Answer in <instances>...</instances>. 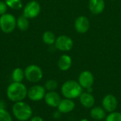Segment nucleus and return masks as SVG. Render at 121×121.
<instances>
[{
	"mask_svg": "<svg viewBox=\"0 0 121 121\" xmlns=\"http://www.w3.org/2000/svg\"><path fill=\"white\" fill-rule=\"evenodd\" d=\"M29 121H45L43 120V118H41L40 116H32L30 118V119L29 120Z\"/></svg>",
	"mask_w": 121,
	"mask_h": 121,
	"instance_id": "26",
	"label": "nucleus"
},
{
	"mask_svg": "<svg viewBox=\"0 0 121 121\" xmlns=\"http://www.w3.org/2000/svg\"><path fill=\"white\" fill-rule=\"evenodd\" d=\"M16 27L21 31H26L29 28L28 18L25 17L23 14L16 18Z\"/></svg>",
	"mask_w": 121,
	"mask_h": 121,
	"instance_id": "18",
	"label": "nucleus"
},
{
	"mask_svg": "<svg viewBox=\"0 0 121 121\" xmlns=\"http://www.w3.org/2000/svg\"><path fill=\"white\" fill-rule=\"evenodd\" d=\"M117 98L113 94H108L105 96L102 100V107L106 112L112 113L116 111L118 107Z\"/></svg>",
	"mask_w": 121,
	"mask_h": 121,
	"instance_id": "11",
	"label": "nucleus"
},
{
	"mask_svg": "<svg viewBox=\"0 0 121 121\" xmlns=\"http://www.w3.org/2000/svg\"><path fill=\"white\" fill-rule=\"evenodd\" d=\"M7 8H8V6H7L6 4L5 3V1H0V16L6 13Z\"/></svg>",
	"mask_w": 121,
	"mask_h": 121,
	"instance_id": "25",
	"label": "nucleus"
},
{
	"mask_svg": "<svg viewBox=\"0 0 121 121\" xmlns=\"http://www.w3.org/2000/svg\"><path fill=\"white\" fill-rule=\"evenodd\" d=\"M12 114L18 121H28L33 116V109L26 102H16L12 106Z\"/></svg>",
	"mask_w": 121,
	"mask_h": 121,
	"instance_id": "2",
	"label": "nucleus"
},
{
	"mask_svg": "<svg viewBox=\"0 0 121 121\" xmlns=\"http://www.w3.org/2000/svg\"><path fill=\"white\" fill-rule=\"evenodd\" d=\"M55 46L56 49L60 51L68 52L72 49L74 46V41L70 37L65 35H62L56 38Z\"/></svg>",
	"mask_w": 121,
	"mask_h": 121,
	"instance_id": "8",
	"label": "nucleus"
},
{
	"mask_svg": "<svg viewBox=\"0 0 121 121\" xmlns=\"http://www.w3.org/2000/svg\"><path fill=\"white\" fill-rule=\"evenodd\" d=\"M4 1L8 7L14 10H19L23 6L21 0H5Z\"/></svg>",
	"mask_w": 121,
	"mask_h": 121,
	"instance_id": "21",
	"label": "nucleus"
},
{
	"mask_svg": "<svg viewBox=\"0 0 121 121\" xmlns=\"http://www.w3.org/2000/svg\"><path fill=\"white\" fill-rule=\"evenodd\" d=\"M8 99L13 103L22 101L28 94V89L22 82H11L6 88V91Z\"/></svg>",
	"mask_w": 121,
	"mask_h": 121,
	"instance_id": "1",
	"label": "nucleus"
},
{
	"mask_svg": "<svg viewBox=\"0 0 121 121\" xmlns=\"http://www.w3.org/2000/svg\"><path fill=\"white\" fill-rule=\"evenodd\" d=\"M16 28V18L9 13H6L0 16V29L6 33H11Z\"/></svg>",
	"mask_w": 121,
	"mask_h": 121,
	"instance_id": "4",
	"label": "nucleus"
},
{
	"mask_svg": "<svg viewBox=\"0 0 121 121\" xmlns=\"http://www.w3.org/2000/svg\"><path fill=\"white\" fill-rule=\"evenodd\" d=\"M25 78L24 70L20 67L15 68L11 73V79L13 82H22Z\"/></svg>",
	"mask_w": 121,
	"mask_h": 121,
	"instance_id": "19",
	"label": "nucleus"
},
{
	"mask_svg": "<svg viewBox=\"0 0 121 121\" xmlns=\"http://www.w3.org/2000/svg\"><path fill=\"white\" fill-rule=\"evenodd\" d=\"M0 121H12V116L6 108H0Z\"/></svg>",
	"mask_w": 121,
	"mask_h": 121,
	"instance_id": "24",
	"label": "nucleus"
},
{
	"mask_svg": "<svg viewBox=\"0 0 121 121\" xmlns=\"http://www.w3.org/2000/svg\"><path fill=\"white\" fill-rule=\"evenodd\" d=\"M61 99H62L60 94L55 91L46 92L44 97L45 103L46 104V105L51 108H57Z\"/></svg>",
	"mask_w": 121,
	"mask_h": 121,
	"instance_id": "12",
	"label": "nucleus"
},
{
	"mask_svg": "<svg viewBox=\"0 0 121 121\" xmlns=\"http://www.w3.org/2000/svg\"><path fill=\"white\" fill-rule=\"evenodd\" d=\"M74 29L81 34L86 33L90 28V22L89 18L85 16H79L74 21Z\"/></svg>",
	"mask_w": 121,
	"mask_h": 121,
	"instance_id": "9",
	"label": "nucleus"
},
{
	"mask_svg": "<svg viewBox=\"0 0 121 121\" xmlns=\"http://www.w3.org/2000/svg\"><path fill=\"white\" fill-rule=\"evenodd\" d=\"M111 1H116V0H111Z\"/></svg>",
	"mask_w": 121,
	"mask_h": 121,
	"instance_id": "30",
	"label": "nucleus"
},
{
	"mask_svg": "<svg viewBox=\"0 0 121 121\" xmlns=\"http://www.w3.org/2000/svg\"><path fill=\"white\" fill-rule=\"evenodd\" d=\"M46 94V89L42 85L35 84L28 89L27 97L32 101H40L44 99Z\"/></svg>",
	"mask_w": 121,
	"mask_h": 121,
	"instance_id": "7",
	"label": "nucleus"
},
{
	"mask_svg": "<svg viewBox=\"0 0 121 121\" xmlns=\"http://www.w3.org/2000/svg\"><path fill=\"white\" fill-rule=\"evenodd\" d=\"M40 11L41 7L40 4L37 1L31 0L24 6L23 15L28 19H33L39 16Z\"/></svg>",
	"mask_w": 121,
	"mask_h": 121,
	"instance_id": "6",
	"label": "nucleus"
},
{
	"mask_svg": "<svg viewBox=\"0 0 121 121\" xmlns=\"http://www.w3.org/2000/svg\"><path fill=\"white\" fill-rule=\"evenodd\" d=\"M79 101L84 107L91 108L95 104V98L91 93L84 92L79 96Z\"/></svg>",
	"mask_w": 121,
	"mask_h": 121,
	"instance_id": "15",
	"label": "nucleus"
},
{
	"mask_svg": "<svg viewBox=\"0 0 121 121\" xmlns=\"http://www.w3.org/2000/svg\"><path fill=\"white\" fill-rule=\"evenodd\" d=\"M75 108V104L72 99H69L65 98L64 99H61L58 106L57 111H59L61 113H69L72 112Z\"/></svg>",
	"mask_w": 121,
	"mask_h": 121,
	"instance_id": "14",
	"label": "nucleus"
},
{
	"mask_svg": "<svg viewBox=\"0 0 121 121\" xmlns=\"http://www.w3.org/2000/svg\"><path fill=\"white\" fill-rule=\"evenodd\" d=\"M42 40L43 42L48 45H52L53 44H55V40H56V37L54 34V33H52V31L50 30H47L45 31L42 35Z\"/></svg>",
	"mask_w": 121,
	"mask_h": 121,
	"instance_id": "20",
	"label": "nucleus"
},
{
	"mask_svg": "<svg viewBox=\"0 0 121 121\" xmlns=\"http://www.w3.org/2000/svg\"><path fill=\"white\" fill-rule=\"evenodd\" d=\"M91 117L96 121H102L106 117V111L103 108V107H93L90 111Z\"/></svg>",
	"mask_w": 121,
	"mask_h": 121,
	"instance_id": "17",
	"label": "nucleus"
},
{
	"mask_svg": "<svg viewBox=\"0 0 121 121\" xmlns=\"http://www.w3.org/2000/svg\"><path fill=\"white\" fill-rule=\"evenodd\" d=\"M52 116L55 119H59L61 117V113L59 111H55L52 114Z\"/></svg>",
	"mask_w": 121,
	"mask_h": 121,
	"instance_id": "27",
	"label": "nucleus"
},
{
	"mask_svg": "<svg viewBox=\"0 0 121 121\" xmlns=\"http://www.w3.org/2000/svg\"><path fill=\"white\" fill-rule=\"evenodd\" d=\"M72 65V57L67 54L62 55L58 60L57 62V67L58 68L63 72H66L69 70Z\"/></svg>",
	"mask_w": 121,
	"mask_h": 121,
	"instance_id": "16",
	"label": "nucleus"
},
{
	"mask_svg": "<svg viewBox=\"0 0 121 121\" xmlns=\"http://www.w3.org/2000/svg\"><path fill=\"white\" fill-rule=\"evenodd\" d=\"M0 108H6V103L2 100L0 101Z\"/></svg>",
	"mask_w": 121,
	"mask_h": 121,
	"instance_id": "28",
	"label": "nucleus"
},
{
	"mask_svg": "<svg viewBox=\"0 0 121 121\" xmlns=\"http://www.w3.org/2000/svg\"><path fill=\"white\" fill-rule=\"evenodd\" d=\"M106 121H121V113L113 111L106 117Z\"/></svg>",
	"mask_w": 121,
	"mask_h": 121,
	"instance_id": "23",
	"label": "nucleus"
},
{
	"mask_svg": "<svg viewBox=\"0 0 121 121\" xmlns=\"http://www.w3.org/2000/svg\"><path fill=\"white\" fill-rule=\"evenodd\" d=\"M25 79L31 83L39 82L43 77L42 69L36 65H30L24 69Z\"/></svg>",
	"mask_w": 121,
	"mask_h": 121,
	"instance_id": "5",
	"label": "nucleus"
},
{
	"mask_svg": "<svg viewBox=\"0 0 121 121\" xmlns=\"http://www.w3.org/2000/svg\"><path fill=\"white\" fill-rule=\"evenodd\" d=\"M82 121H87L86 119H83V120H82Z\"/></svg>",
	"mask_w": 121,
	"mask_h": 121,
	"instance_id": "29",
	"label": "nucleus"
},
{
	"mask_svg": "<svg viewBox=\"0 0 121 121\" xmlns=\"http://www.w3.org/2000/svg\"><path fill=\"white\" fill-rule=\"evenodd\" d=\"M106 3L104 0H89V9L94 15L101 14L105 9Z\"/></svg>",
	"mask_w": 121,
	"mask_h": 121,
	"instance_id": "13",
	"label": "nucleus"
},
{
	"mask_svg": "<svg viewBox=\"0 0 121 121\" xmlns=\"http://www.w3.org/2000/svg\"><path fill=\"white\" fill-rule=\"evenodd\" d=\"M78 82L82 88L86 89L92 86L94 82V74L89 70L82 72L78 78Z\"/></svg>",
	"mask_w": 121,
	"mask_h": 121,
	"instance_id": "10",
	"label": "nucleus"
},
{
	"mask_svg": "<svg viewBox=\"0 0 121 121\" xmlns=\"http://www.w3.org/2000/svg\"><path fill=\"white\" fill-rule=\"evenodd\" d=\"M58 86V83L55 79H49L47 80L45 83L44 87L48 91H55Z\"/></svg>",
	"mask_w": 121,
	"mask_h": 121,
	"instance_id": "22",
	"label": "nucleus"
},
{
	"mask_svg": "<svg viewBox=\"0 0 121 121\" xmlns=\"http://www.w3.org/2000/svg\"><path fill=\"white\" fill-rule=\"evenodd\" d=\"M61 93L66 99H74L79 97L83 93L82 87L78 82L74 80H67L62 85Z\"/></svg>",
	"mask_w": 121,
	"mask_h": 121,
	"instance_id": "3",
	"label": "nucleus"
}]
</instances>
